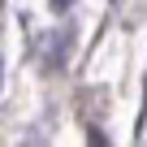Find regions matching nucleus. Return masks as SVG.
Wrapping results in <instances>:
<instances>
[{
	"mask_svg": "<svg viewBox=\"0 0 147 147\" xmlns=\"http://www.w3.org/2000/svg\"><path fill=\"white\" fill-rule=\"evenodd\" d=\"M48 5H52V9H56V13H65V9H69V5H74V0H48Z\"/></svg>",
	"mask_w": 147,
	"mask_h": 147,
	"instance_id": "f03ea898",
	"label": "nucleus"
},
{
	"mask_svg": "<svg viewBox=\"0 0 147 147\" xmlns=\"http://www.w3.org/2000/svg\"><path fill=\"white\" fill-rule=\"evenodd\" d=\"M65 56H69V35H65V30L48 35V43H43V69L56 74V69L65 65Z\"/></svg>",
	"mask_w": 147,
	"mask_h": 147,
	"instance_id": "f257e3e1",
	"label": "nucleus"
},
{
	"mask_svg": "<svg viewBox=\"0 0 147 147\" xmlns=\"http://www.w3.org/2000/svg\"><path fill=\"white\" fill-rule=\"evenodd\" d=\"M0 78H5V61H0Z\"/></svg>",
	"mask_w": 147,
	"mask_h": 147,
	"instance_id": "7ed1b4c3",
	"label": "nucleus"
}]
</instances>
